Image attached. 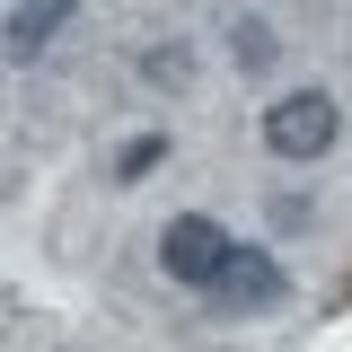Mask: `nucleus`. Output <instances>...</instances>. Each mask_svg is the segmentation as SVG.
<instances>
[{"label":"nucleus","mask_w":352,"mask_h":352,"mask_svg":"<svg viewBox=\"0 0 352 352\" xmlns=\"http://www.w3.org/2000/svg\"><path fill=\"white\" fill-rule=\"evenodd\" d=\"M159 159H168V132H141V141H124V150H115V176H124V185H141Z\"/></svg>","instance_id":"39448f33"},{"label":"nucleus","mask_w":352,"mask_h":352,"mask_svg":"<svg viewBox=\"0 0 352 352\" xmlns=\"http://www.w3.org/2000/svg\"><path fill=\"white\" fill-rule=\"evenodd\" d=\"M203 300H212V317H264V308L291 300V273L264 256V247H238V256L220 264V282L203 291Z\"/></svg>","instance_id":"7ed1b4c3"},{"label":"nucleus","mask_w":352,"mask_h":352,"mask_svg":"<svg viewBox=\"0 0 352 352\" xmlns=\"http://www.w3.org/2000/svg\"><path fill=\"white\" fill-rule=\"evenodd\" d=\"M80 0H18V18H9V53L27 62V53H44V44L62 36V18H71Z\"/></svg>","instance_id":"20e7f679"},{"label":"nucleus","mask_w":352,"mask_h":352,"mask_svg":"<svg viewBox=\"0 0 352 352\" xmlns=\"http://www.w3.org/2000/svg\"><path fill=\"white\" fill-rule=\"evenodd\" d=\"M335 132H344V115H335L326 88H291V97L264 106V150H273V159H326Z\"/></svg>","instance_id":"f257e3e1"},{"label":"nucleus","mask_w":352,"mask_h":352,"mask_svg":"<svg viewBox=\"0 0 352 352\" xmlns=\"http://www.w3.org/2000/svg\"><path fill=\"white\" fill-rule=\"evenodd\" d=\"M229 256H238V238H229L220 220H203V212H176L168 229H159V273L185 282V291H212Z\"/></svg>","instance_id":"f03ea898"},{"label":"nucleus","mask_w":352,"mask_h":352,"mask_svg":"<svg viewBox=\"0 0 352 352\" xmlns=\"http://www.w3.org/2000/svg\"><path fill=\"white\" fill-rule=\"evenodd\" d=\"M229 53H238V71H273V36H264L256 18H247V27L229 36Z\"/></svg>","instance_id":"423d86ee"}]
</instances>
